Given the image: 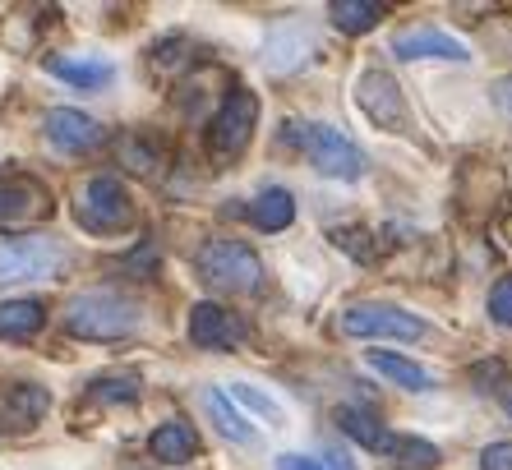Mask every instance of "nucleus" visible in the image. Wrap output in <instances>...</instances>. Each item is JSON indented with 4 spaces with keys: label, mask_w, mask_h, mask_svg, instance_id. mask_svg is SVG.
I'll return each instance as SVG.
<instances>
[{
    "label": "nucleus",
    "mask_w": 512,
    "mask_h": 470,
    "mask_svg": "<svg viewBox=\"0 0 512 470\" xmlns=\"http://www.w3.org/2000/svg\"><path fill=\"white\" fill-rule=\"evenodd\" d=\"M143 323L139 300L120 291H84L65 305V332L84 341H120L134 337Z\"/></svg>",
    "instance_id": "1"
},
{
    "label": "nucleus",
    "mask_w": 512,
    "mask_h": 470,
    "mask_svg": "<svg viewBox=\"0 0 512 470\" xmlns=\"http://www.w3.org/2000/svg\"><path fill=\"white\" fill-rule=\"evenodd\" d=\"M282 139L328 180H360L365 166H370L356 143L346 139L342 130H333V125H323V120H291L282 130Z\"/></svg>",
    "instance_id": "2"
},
{
    "label": "nucleus",
    "mask_w": 512,
    "mask_h": 470,
    "mask_svg": "<svg viewBox=\"0 0 512 470\" xmlns=\"http://www.w3.org/2000/svg\"><path fill=\"white\" fill-rule=\"evenodd\" d=\"M194 263H199V277L213 291H227V295L263 291V263L245 240H208Z\"/></svg>",
    "instance_id": "3"
},
{
    "label": "nucleus",
    "mask_w": 512,
    "mask_h": 470,
    "mask_svg": "<svg viewBox=\"0 0 512 470\" xmlns=\"http://www.w3.org/2000/svg\"><path fill=\"white\" fill-rule=\"evenodd\" d=\"M74 217L93 235H116V231H130L139 212H134L130 189L120 185L116 176H88L79 185V199H74Z\"/></svg>",
    "instance_id": "4"
},
{
    "label": "nucleus",
    "mask_w": 512,
    "mask_h": 470,
    "mask_svg": "<svg viewBox=\"0 0 512 470\" xmlns=\"http://www.w3.org/2000/svg\"><path fill=\"white\" fill-rule=\"evenodd\" d=\"M254 125H259V97L250 88L227 93V102L217 106L213 125H208V148H213L217 162H231V157L245 153L254 139Z\"/></svg>",
    "instance_id": "5"
},
{
    "label": "nucleus",
    "mask_w": 512,
    "mask_h": 470,
    "mask_svg": "<svg viewBox=\"0 0 512 470\" xmlns=\"http://www.w3.org/2000/svg\"><path fill=\"white\" fill-rule=\"evenodd\" d=\"M337 332L346 337H397V341H420L425 337V318L406 314L397 305H379V300H360L337 314Z\"/></svg>",
    "instance_id": "6"
},
{
    "label": "nucleus",
    "mask_w": 512,
    "mask_h": 470,
    "mask_svg": "<svg viewBox=\"0 0 512 470\" xmlns=\"http://www.w3.org/2000/svg\"><path fill=\"white\" fill-rule=\"evenodd\" d=\"M65 263V249L56 240H5L0 245V286L14 282H47Z\"/></svg>",
    "instance_id": "7"
},
{
    "label": "nucleus",
    "mask_w": 512,
    "mask_h": 470,
    "mask_svg": "<svg viewBox=\"0 0 512 470\" xmlns=\"http://www.w3.org/2000/svg\"><path fill=\"white\" fill-rule=\"evenodd\" d=\"M356 102H360V111L379 125V130H388V134H406V130H411L406 93L397 88L393 74L365 70V74H360V83H356Z\"/></svg>",
    "instance_id": "8"
},
{
    "label": "nucleus",
    "mask_w": 512,
    "mask_h": 470,
    "mask_svg": "<svg viewBox=\"0 0 512 470\" xmlns=\"http://www.w3.org/2000/svg\"><path fill=\"white\" fill-rule=\"evenodd\" d=\"M393 56L397 60H457V65H471V47L462 37H453L448 28L434 24H416L393 33Z\"/></svg>",
    "instance_id": "9"
},
{
    "label": "nucleus",
    "mask_w": 512,
    "mask_h": 470,
    "mask_svg": "<svg viewBox=\"0 0 512 470\" xmlns=\"http://www.w3.org/2000/svg\"><path fill=\"white\" fill-rule=\"evenodd\" d=\"M245 337H250V328H245V318L231 314V309L213 305V300H203V305L190 309V341L199 351H231V346H240Z\"/></svg>",
    "instance_id": "10"
},
{
    "label": "nucleus",
    "mask_w": 512,
    "mask_h": 470,
    "mask_svg": "<svg viewBox=\"0 0 512 470\" xmlns=\"http://www.w3.org/2000/svg\"><path fill=\"white\" fill-rule=\"evenodd\" d=\"M47 139L60 153H88L102 143V125L84 111H74V106H56V111H47Z\"/></svg>",
    "instance_id": "11"
},
{
    "label": "nucleus",
    "mask_w": 512,
    "mask_h": 470,
    "mask_svg": "<svg viewBox=\"0 0 512 470\" xmlns=\"http://www.w3.org/2000/svg\"><path fill=\"white\" fill-rule=\"evenodd\" d=\"M333 420L342 424V434L356 438L365 452H379V457H388V461L397 457V443H402V434H388V429H383V420L374 411H365V406H337Z\"/></svg>",
    "instance_id": "12"
},
{
    "label": "nucleus",
    "mask_w": 512,
    "mask_h": 470,
    "mask_svg": "<svg viewBox=\"0 0 512 470\" xmlns=\"http://www.w3.org/2000/svg\"><path fill=\"white\" fill-rule=\"evenodd\" d=\"M51 212V194L37 180H0V222H28Z\"/></svg>",
    "instance_id": "13"
},
{
    "label": "nucleus",
    "mask_w": 512,
    "mask_h": 470,
    "mask_svg": "<svg viewBox=\"0 0 512 470\" xmlns=\"http://www.w3.org/2000/svg\"><path fill=\"white\" fill-rule=\"evenodd\" d=\"M148 452H153V461H162V466H185V461L199 457V434H194L185 420H167L153 429Z\"/></svg>",
    "instance_id": "14"
},
{
    "label": "nucleus",
    "mask_w": 512,
    "mask_h": 470,
    "mask_svg": "<svg viewBox=\"0 0 512 470\" xmlns=\"http://www.w3.org/2000/svg\"><path fill=\"white\" fill-rule=\"evenodd\" d=\"M47 74H56V79L74 83V88H102V83L116 79V70H111V60H97V56H47Z\"/></svg>",
    "instance_id": "15"
},
{
    "label": "nucleus",
    "mask_w": 512,
    "mask_h": 470,
    "mask_svg": "<svg viewBox=\"0 0 512 470\" xmlns=\"http://www.w3.org/2000/svg\"><path fill=\"white\" fill-rule=\"evenodd\" d=\"M47 411H51V392L37 388V383H19V388H10V401H5L0 424H5V429H33Z\"/></svg>",
    "instance_id": "16"
},
{
    "label": "nucleus",
    "mask_w": 512,
    "mask_h": 470,
    "mask_svg": "<svg viewBox=\"0 0 512 470\" xmlns=\"http://www.w3.org/2000/svg\"><path fill=\"white\" fill-rule=\"evenodd\" d=\"M370 369L374 374H383L388 383H397V388H406V392H429L434 388V374L420 369L416 360L397 355V351H370Z\"/></svg>",
    "instance_id": "17"
},
{
    "label": "nucleus",
    "mask_w": 512,
    "mask_h": 470,
    "mask_svg": "<svg viewBox=\"0 0 512 470\" xmlns=\"http://www.w3.org/2000/svg\"><path fill=\"white\" fill-rule=\"evenodd\" d=\"M310 47H314V33L300 24V19H291V24H282L268 37V70H291V65L305 60Z\"/></svg>",
    "instance_id": "18"
},
{
    "label": "nucleus",
    "mask_w": 512,
    "mask_h": 470,
    "mask_svg": "<svg viewBox=\"0 0 512 470\" xmlns=\"http://www.w3.org/2000/svg\"><path fill=\"white\" fill-rule=\"evenodd\" d=\"M203 411L213 415V424L231 438V443H254V438H259V434H254V424L245 420V411H236V401H231L227 392L208 388V392H203Z\"/></svg>",
    "instance_id": "19"
},
{
    "label": "nucleus",
    "mask_w": 512,
    "mask_h": 470,
    "mask_svg": "<svg viewBox=\"0 0 512 470\" xmlns=\"http://www.w3.org/2000/svg\"><path fill=\"white\" fill-rule=\"evenodd\" d=\"M250 222L259 231H286V226L296 222V199H291V189H263L259 199L250 203Z\"/></svg>",
    "instance_id": "20"
},
{
    "label": "nucleus",
    "mask_w": 512,
    "mask_h": 470,
    "mask_svg": "<svg viewBox=\"0 0 512 470\" xmlns=\"http://www.w3.org/2000/svg\"><path fill=\"white\" fill-rule=\"evenodd\" d=\"M42 323H47V305L42 300H10V305H0V337L28 341L42 332Z\"/></svg>",
    "instance_id": "21"
},
{
    "label": "nucleus",
    "mask_w": 512,
    "mask_h": 470,
    "mask_svg": "<svg viewBox=\"0 0 512 470\" xmlns=\"http://www.w3.org/2000/svg\"><path fill=\"white\" fill-rule=\"evenodd\" d=\"M328 14H333V24L342 28V33H370L383 19V5H374V0H333Z\"/></svg>",
    "instance_id": "22"
},
{
    "label": "nucleus",
    "mask_w": 512,
    "mask_h": 470,
    "mask_svg": "<svg viewBox=\"0 0 512 470\" xmlns=\"http://www.w3.org/2000/svg\"><path fill=\"white\" fill-rule=\"evenodd\" d=\"M88 397L102 401V406H116V401H139V374H102L88 383Z\"/></svg>",
    "instance_id": "23"
},
{
    "label": "nucleus",
    "mask_w": 512,
    "mask_h": 470,
    "mask_svg": "<svg viewBox=\"0 0 512 470\" xmlns=\"http://www.w3.org/2000/svg\"><path fill=\"white\" fill-rule=\"evenodd\" d=\"M231 401H240V406H245V411L250 415H259V420H268V424H282L286 415H282V406H277L273 397H268V392L263 388H254V383H231V392H227Z\"/></svg>",
    "instance_id": "24"
},
{
    "label": "nucleus",
    "mask_w": 512,
    "mask_h": 470,
    "mask_svg": "<svg viewBox=\"0 0 512 470\" xmlns=\"http://www.w3.org/2000/svg\"><path fill=\"white\" fill-rule=\"evenodd\" d=\"M333 245L346 249V254H351L356 263H374V259H379V240H374L365 226H337V231H333Z\"/></svg>",
    "instance_id": "25"
},
{
    "label": "nucleus",
    "mask_w": 512,
    "mask_h": 470,
    "mask_svg": "<svg viewBox=\"0 0 512 470\" xmlns=\"http://www.w3.org/2000/svg\"><path fill=\"white\" fill-rule=\"evenodd\" d=\"M397 466H416V470H434L439 466V447L425 443V438H402L397 443Z\"/></svg>",
    "instance_id": "26"
},
{
    "label": "nucleus",
    "mask_w": 512,
    "mask_h": 470,
    "mask_svg": "<svg viewBox=\"0 0 512 470\" xmlns=\"http://www.w3.org/2000/svg\"><path fill=\"white\" fill-rule=\"evenodd\" d=\"M489 318L499 328H512V277H499L494 291H489Z\"/></svg>",
    "instance_id": "27"
},
{
    "label": "nucleus",
    "mask_w": 512,
    "mask_h": 470,
    "mask_svg": "<svg viewBox=\"0 0 512 470\" xmlns=\"http://www.w3.org/2000/svg\"><path fill=\"white\" fill-rule=\"evenodd\" d=\"M120 157L130 162V171H143V176H148V171L157 166V153H153V148H143L139 134H130V139H120Z\"/></svg>",
    "instance_id": "28"
},
{
    "label": "nucleus",
    "mask_w": 512,
    "mask_h": 470,
    "mask_svg": "<svg viewBox=\"0 0 512 470\" xmlns=\"http://www.w3.org/2000/svg\"><path fill=\"white\" fill-rule=\"evenodd\" d=\"M277 470H342L333 457H300V452H282Z\"/></svg>",
    "instance_id": "29"
},
{
    "label": "nucleus",
    "mask_w": 512,
    "mask_h": 470,
    "mask_svg": "<svg viewBox=\"0 0 512 470\" xmlns=\"http://www.w3.org/2000/svg\"><path fill=\"white\" fill-rule=\"evenodd\" d=\"M480 470H512V443H489L480 452Z\"/></svg>",
    "instance_id": "30"
},
{
    "label": "nucleus",
    "mask_w": 512,
    "mask_h": 470,
    "mask_svg": "<svg viewBox=\"0 0 512 470\" xmlns=\"http://www.w3.org/2000/svg\"><path fill=\"white\" fill-rule=\"evenodd\" d=\"M503 411H508V420H512V388H503Z\"/></svg>",
    "instance_id": "31"
},
{
    "label": "nucleus",
    "mask_w": 512,
    "mask_h": 470,
    "mask_svg": "<svg viewBox=\"0 0 512 470\" xmlns=\"http://www.w3.org/2000/svg\"><path fill=\"white\" fill-rule=\"evenodd\" d=\"M508 235H512V217H508Z\"/></svg>",
    "instance_id": "32"
}]
</instances>
